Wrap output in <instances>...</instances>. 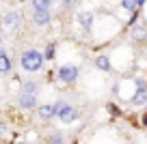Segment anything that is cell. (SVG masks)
Listing matches in <instances>:
<instances>
[{
  "label": "cell",
  "mask_w": 147,
  "mask_h": 144,
  "mask_svg": "<svg viewBox=\"0 0 147 144\" xmlns=\"http://www.w3.org/2000/svg\"><path fill=\"white\" fill-rule=\"evenodd\" d=\"M5 26L9 28V30H18V28L22 26V15H20L18 11H9V13L5 15Z\"/></svg>",
  "instance_id": "obj_3"
},
{
  "label": "cell",
  "mask_w": 147,
  "mask_h": 144,
  "mask_svg": "<svg viewBox=\"0 0 147 144\" xmlns=\"http://www.w3.org/2000/svg\"><path fill=\"white\" fill-rule=\"evenodd\" d=\"M108 112L113 114V116H119V114H121V112H119V108H117L115 103H108Z\"/></svg>",
  "instance_id": "obj_17"
},
{
  "label": "cell",
  "mask_w": 147,
  "mask_h": 144,
  "mask_svg": "<svg viewBox=\"0 0 147 144\" xmlns=\"http://www.w3.org/2000/svg\"><path fill=\"white\" fill-rule=\"evenodd\" d=\"M32 19H35V24L43 26V24H48V22H50V11H41V9H35V11H32Z\"/></svg>",
  "instance_id": "obj_6"
},
{
  "label": "cell",
  "mask_w": 147,
  "mask_h": 144,
  "mask_svg": "<svg viewBox=\"0 0 147 144\" xmlns=\"http://www.w3.org/2000/svg\"><path fill=\"white\" fill-rule=\"evenodd\" d=\"M37 114H39V118H41V121H48V118L56 116V114H54V108H52V105H41V108L37 110Z\"/></svg>",
  "instance_id": "obj_8"
},
{
  "label": "cell",
  "mask_w": 147,
  "mask_h": 144,
  "mask_svg": "<svg viewBox=\"0 0 147 144\" xmlns=\"http://www.w3.org/2000/svg\"><path fill=\"white\" fill-rule=\"evenodd\" d=\"M78 22H80V26L82 28H91V24H93V13L91 11H80L78 13Z\"/></svg>",
  "instance_id": "obj_7"
},
{
  "label": "cell",
  "mask_w": 147,
  "mask_h": 144,
  "mask_svg": "<svg viewBox=\"0 0 147 144\" xmlns=\"http://www.w3.org/2000/svg\"><path fill=\"white\" fill-rule=\"evenodd\" d=\"M50 144H63V138H61L59 133H54V135H50Z\"/></svg>",
  "instance_id": "obj_18"
},
{
  "label": "cell",
  "mask_w": 147,
  "mask_h": 144,
  "mask_svg": "<svg viewBox=\"0 0 147 144\" xmlns=\"http://www.w3.org/2000/svg\"><path fill=\"white\" fill-rule=\"evenodd\" d=\"M136 88H138V90H145V88H147L145 80H136Z\"/></svg>",
  "instance_id": "obj_19"
},
{
  "label": "cell",
  "mask_w": 147,
  "mask_h": 144,
  "mask_svg": "<svg viewBox=\"0 0 147 144\" xmlns=\"http://www.w3.org/2000/svg\"><path fill=\"white\" fill-rule=\"evenodd\" d=\"M35 95H26V93H20V99H18V103H20V108H24V110H30V108H35Z\"/></svg>",
  "instance_id": "obj_5"
},
{
  "label": "cell",
  "mask_w": 147,
  "mask_h": 144,
  "mask_svg": "<svg viewBox=\"0 0 147 144\" xmlns=\"http://www.w3.org/2000/svg\"><path fill=\"white\" fill-rule=\"evenodd\" d=\"M20 144H24V142H20Z\"/></svg>",
  "instance_id": "obj_21"
},
{
  "label": "cell",
  "mask_w": 147,
  "mask_h": 144,
  "mask_svg": "<svg viewBox=\"0 0 147 144\" xmlns=\"http://www.w3.org/2000/svg\"><path fill=\"white\" fill-rule=\"evenodd\" d=\"M121 7H123V9H138V7H143V0H138V2H132V0H123V2H121Z\"/></svg>",
  "instance_id": "obj_15"
},
{
  "label": "cell",
  "mask_w": 147,
  "mask_h": 144,
  "mask_svg": "<svg viewBox=\"0 0 147 144\" xmlns=\"http://www.w3.org/2000/svg\"><path fill=\"white\" fill-rule=\"evenodd\" d=\"M145 35H147V30L143 26H134L132 28V37L134 39H145Z\"/></svg>",
  "instance_id": "obj_13"
},
{
  "label": "cell",
  "mask_w": 147,
  "mask_h": 144,
  "mask_svg": "<svg viewBox=\"0 0 147 144\" xmlns=\"http://www.w3.org/2000/svg\"><path fill=\"white\" fill-rule=\"evenodd\" d=\"M11 69V63H9V56L5 54V52H2V54H0V73H7Z\"/></svg>",
  "instance_id": "obj_11"
},
{
  "label": "cell",
  "mask_w": 147,
  "mask_h": 144,
  "mask_svg": "<svg viewBox=\"0 0 147 144\" xmlns=\"http://www.w3.org/2000/svg\"><path fill=\"white\" fill-rule=\"evenodd\" d=\"M78 77V67H71V65H65V67L59 69V80L65 82V84H69V82H74Z\"/></svg>",
  "instance_id": "obj_2"
},
{
  "label": "cell",
  "mask_w": 147,
  "mask_h": 144,
  "mask_svg": "<svg viewBox=\"0 0 147 144\" xmlns=\"http://www.w3.org/2000/svg\"><path fill=\"white\" fill-rule=\"evenodd\" d=\"M59 118H61L63 123H74L76 118H78V112H76L74 108H69V105L65 103L63 108H61V112H59Z\"/></svg>",
  "instance_id": "obj_4"
},
{
  "label": "cell",
  "mask_w": 147,
  "mask_h": 144,
  "mask_svg": "<svg viewBox=\"0 0 147 144\" xmlns=\"http://www.w3.org/2000/svg\"><path fill=\"white\" fill-rule=\"evenodd\" d=\"M143 125L147 127V114H143Z\"/></svg>",
  "instance_id": "obj_20"
},
{
  "label": "cell",
  "mask_w": 147,
  "mask_h": 144,
  "mask_svg": "<svg viewBox=\"0 0 147 144\" xmlns=\"http://www.w3.org/2000/svg\"><path fill=\"white\" fill-rule=\"evenodd\" d=\"M132 103H134V105H145V103H147V90H136Z\"/></svg>",
  "instance_id": "obj_10"
},
{
  "label": "cell",
  "mask_w": 147,
  "mask_h": 144,
  "mask_svg": "<svg viewBox=\"0 0 147 144\" xmlns=\"http://www.w3.org/2000/svg\"><path fill=\"white\" fill-rule=\"evenodd\" d=\"M22 67L26 69V71H39V69L43 67V56L41 52L37 50H28L22 54Z\"/></svg>",
  "instance_id": "obj_1"
},
{
  "label": "cell",
  "mask_w": 147,
  "mask_h": 144,
  "mask_svg": "<svg viewBox=\"0 0 147 144\" xmlns=\"http://www.w3.org/2000/svg\"><path fill=\"white\" fill-rule=\"evenodd\" d=\"M50 2H48V0H35V2H32V9H41V11H48L50 9Z\"/></svg>",
  "instance_id": "obj_14"
},
{
  "label": "cell",
  "mask_w": 147,
  "mask_h": 144,
  "mask_svg": "<svg viewBox=\"0 0 147 144\" xmlns=\"http://www.w3.org/2000/svg\"><path fill=\"white\" fill-rule=\"evenodd\" d=\"M22 93L35 95V93H37V84H35V82H24V84H22Z\"/></svg>",
  "instance_id": "obj_12"
},
{
  "label": "cell",
  "mask_w": 147,
  "mask_h": 144,
  "mask_svg": "<svg viewBox=\"0 0 147 144\" xmlns=\"http://www.w3.org/2000/svg\"><path fill=\"white\" fill-rule=\"evenodd\" d=\"M95 67L102 69V71H110V60H108V56H97Z\"/></svg>",
  "instance_id": "obj_9"
},
{
  "label": "cell",
  "mask_w": 147,
  "mask_h": 144,
  "mask_svg": "<svg viewBox=\"0 0 147 144\" xmlns=\"http://www.w3.org/2000/svg\"><path fill=\"white\" fill-rule=\"evenodd\" d=\"M54 54H56V50H54V45H48V50H46V58L48 60H52V58H54Z\"/></svg>",
  "instance_id": "obj_16"
}]
</instances>
